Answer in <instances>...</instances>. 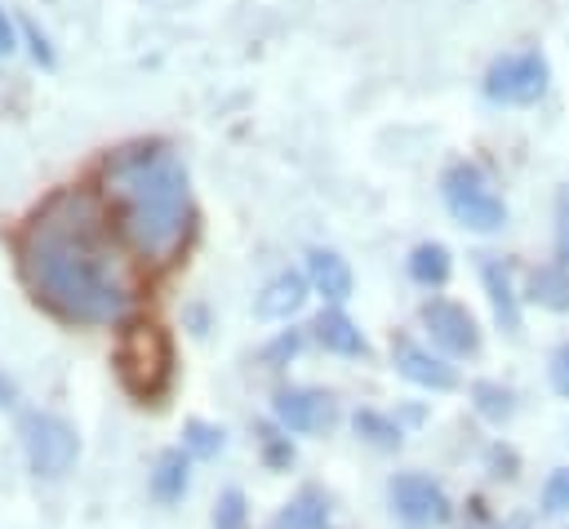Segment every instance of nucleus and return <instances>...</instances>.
I'll use <instances>...</instances> for the list:
<instances>
[{"label":"nucleus","instance_id":"ddd939ff","mask_svg":"<svg viewBox=\"0 0 569 529\" xmlns=\"http://www.w3.org/2000/svg\"><path fill=\"white\" fill-rule=\"evenodd\" d=\"M307 280L329 298V302H342L351 293V267L342 253L333 249H311L307 253Z\"/></svg>","mask_w":569,"mask_h":529},{"label":"nucleus","instance_id":"f257e3e1","mask_svg":"<svg viewBox=\"0 0 569 529\" xmlns=\"http://www.w3.org/2000/svg\"><path fill=\"white\" fill-rule=\"evenodd\" d=\"M18 271L40 307L71 325H111L129 311V280L89 191L62 187L18 231Z\"/></svg>","mask_w":569,"mask_h":529},{"label":"nucleus","instance_id":"393cba45","mask_svg":"<svg viewBox=\"0 0 569 529\" xmlns=\"http://www.w3.org/2000/svg\"><path fill=\"white\" fill-rule=\"evenodd\" d=\"M262 458H267V467H289V462H293V445L267 427V431H262Z\"/></svg>","mask_w":569,"mask_h":529},{"label":"nucleus","instance_id":"39448f33","mask_svg":"<svg viewBox=\"0 0 569 529\" xmlns=\"http://www.w3.org/2000/svg\"><path fill=\"white\" fill-rule=\"evenodd\" d=\"M18 436H22V449L36 476H62L76 462V449H80L76 431L53 413H22Z\"/></svg>","mask_w":569,"mask_h":529},{"label":"nucleus","instance_id":"f8f14e48","mask_svg":"<svg viewBox=\"0 0 569 529\" xmlns=\"http://www.w3.org/2000/svg\"><path fill=\"white\" fill-rule=\"evenodd\" d=\"M311 333H316V342H320L325 351H333V356H365V351H369V342H365V333L356 329V320H351L347 311H338V307L320 311V316L311 320Z\"/></svg>","mask_w":569,"mask_h":529},{"label":"nucleus","instance_id":"dca6fc26","mask_svg":"<svg viewBox=\"0 0 569 529\" xmlns=\"http://www.w3.org/2000/svg\"><path fill=\"white\" fill-rule=\"evenodd\" d=\"M485 289H489V302H493V320L507 333H520V302H516V289H511V276H507L502 262H485Z\"/></svg>","mask_w":569,"mask_h":529},{"label":"nucleus","instance_id":"b1692460","mask_svg":"<svg viewBox=\"0 0 569 529\" xmlns=\"http://www.w3.org/2000/svg\"><path fill=\"white\" fill-rule=\"evenodd\" d=\"M298 347H302V333H298V329H289V333H280V338L262 351V365H267V369H280L284 360H293V356H298Z\"/></svg>","mask_w":569,"mask_h":529},{"label":"nucleus","instance_id":"5701e85b","mask_svg":"<svg viewBox=\"0 0 569 529\" xmlns=\"http://www.w3.org/2000/svg\"><path fill=\"white\" fill-rule=\"evenodd\" d=\"M542 511L547 516H565L569 511V467H556L542 480Z\"/></svg>","mask_w":569,"mask_h":529},{"label":"nucleus","instance_id":"9b49d317","mask_svg":"<svg viewBox=\"0 0 569 529\" xmlns=\"http://www.w3.org/2000/svg\"><path fill=\"white\" fill-rule=\"evenodd\" d=\"M307 276L302 271H280V276H271L267 285H262V293L253 298V311L262 316V320H289L302 302H307Z\"/></svg>","mask_w":569,"mask_h":529},{"label":"nucleus","instance_id":"1a4fd4ad","mask_svg":"<svg viewBox=\"0 0 569 529\" xmlns=\"http://www.w3.org/2000/svg\"><path fill=\"white\" fill-rule=\"evenodd\" d=\"M271 413L284 431L293 436H316L325 427H333V396L320 387H280L271 396Z\"/></svg>","mask_w":569,"mask_h":529},{"label":"nucleus","instance_id":"6e6552de","mask_svg":"<svg viewBox=\"0 0 569 529\" xmlns=\"http://www.w3.org/2000/svg\"><path fill=\"white\" fill-rule=\"evenodd\" d=\"M422 325H427L431 342H436L445 356H476V351H480L476 316H471L462 302H449V298L422 302Z\"/></svg>","mask_w":569,"mask_h":529},{"label":"nucleus","instance_id":"bb28decb","mask_svg":"<svg viewBox=\"0 0 569 529\" xmlns=\"http://www.w3.org/2000/svg\"><path fill=\"white\" fill-rule=\"evenodd\" d=\"M551 382H556V391H560V396H569V342L551 356Z\"/></svg>","mask_w":569,"mask_h":529},{"label":"nucleus","instance_id":"6ab92c4d","mask_svg":"<svg viewBox=\"0 0 569 529\" xmlns=\"http://www.w3.org/2000/svg\"><path fill=\"white\" fill-rule=\"evenodd\" d=\"M351 427H356L360 440H369V445H378V449H396V445H400V427H396L391 418L373 413V409H356Z\"/></svg>","mask_w":569,"mask_h":529},{"label":"nucleus","instance_id":"aec40b11","mask_svg":"<svg viewBox=\"0 0 569 529\" xmlns=\"http://www.w3.org/2000/svg\"><path fill=\"white\" fill-rule=\"evenodd\" d=\"M222 445H227L222 427H213V422H204V418H191V422L182 427V449L196 453V458H213Z\"/></svg>","mask_w":569,"mask_h":529},{"label":"nucleus","instance_id":"7ed1b4c3","mask_svg":"<svg viewBox=\"0 0 569 529\" xmlns=\"http://www.w3.org/2000/svg\"><path fill=\"white\" fill-rule=\"evenodd\" d=\"M116 378L142 405L160 400L169 391V382H173V347H169V333L160 325H151V320L129 325L120 333V342H116Z\"/></svg>","mask_w":569,"mask_h":529},{"label":"nucleus","instance_id":"4468645a","mask_svg":"<svg viewBox=\"0 0 569 529\" xmlns=\"http://www.w3.org/2000/svg\"><path fill=\"white\" fill-rule=\"evenodd\" d=\"M191 485V462H187V449H164L156 458V471H151V498L156 502H182Z\"/></svg>","mask_w":569,"mask_h":529},{"label":"nucleus","instance_id":"0eeeda50","mask_svg":"<svg viewBox=\"0 0 569 529\" xmlns=\"http://www.w3.org/2000/svg\"><path fill=\"white\" fill-rule=\"evenodd\" d=\"M391 507L400 520L409 525H449L453 520V507H449V493L431 480V476H418V471H405L391 480Z\"/></svg>","mask_w":569,"mask_h":529},{"label":"nucleus","instance_id":"9d476101","mask_svg":"<svg viewBox=\"0 0 569 529\" xmlns=\"http://www.w3.org/2000/svg\"><path fill=\"white\" fill-rule=\"evenodd\" d=\"M391 360H396V369H400L413 387H427V391H453V387H458V369H453L445 356L418 347L413 338H396V342H391Z\"/></svg>","mask_w":569,"mask_h":529},{"label":"nucleus","instance_id":"cd10ccee","mask_svg":"<svg viewBox=\"0 0 569 529\" xmlns=\"http://www.w3.org/2000/svg\"><path fill=\"white\" fill-rule=\"evenodd\" d=\"M13 44H18V36H13V22H9V13L0 9V58H9V53H13Z\"/></svg>","mask_w":569,"mask_h":529},{"label":"nucleus","instance_id":"a211bd4d","mask_svg":"<svg viewBox=\"0 0 569 529\" xmlns=\"http://www.w3.org/2000/svg\"><path fill=\"white\" fill-rule=\"evenodd\" d=\"M533 298L551 311H565L569 307V271L556 262V267H542L533 271Z\"/></svg>","mask_w":569,"mask_h":529},{"label":"nucleus","instance_id":"423d86ee","mask_svg":"<svg viewBox=\"0 0 569 529\" xmlns=\"http://www.w3.org/2000/svg\"><path fill=\"white\" fill-rule=\"evenodd\" d=\"M547 58L538 49H525V53H507L489 67L485 76V93L493 102H507V107H529L547 93Z\"/></svg>","mask_w":569,"mask_h":529},{"label":"nucleus","instance_id":"20e7f679","mask_svg":"<svg viewBox=\"0 0 569 529\" xmlns=\"http://www.w3.org/2000/svg\"><path fill=\"white\" fill-rule=\"evenodd\" d=\"M440 196H445V209H449L462 227H471V231H498V227L507 222L502 196H498L493 182H489L476 164H467V160H458V164L445 169Z\"/></svg>","mask_w":569,"mask_h":529},{"label":"nucleus","instance_id":"f3484780","mask_svg":"<svg viewBox=\"0 0 569 529\" xmlns=\"http://www.w3.org/2000/svg\"><path fill=\"white\" fill-rule=\"evenodd\" d=\"M409 276H413L418 285H445V276H449V249L436 244V240L418 244V249L409 253Z\"/></svg>","mask_w":569,"mask_h":529},{"label":"nucleus","instance_id":"412c9836","mask_svg":"<svg viewBox=\"0 0 569 529\" xmlns=\"http://www.w3.org/2000/svg\"><path fill=\"white\" fill-rule=\"evenodd\" d=\"M471 396H476V409H480L489 422H507V418L516 413L511 391H507V387H498V382H476V387H471Z\"/></svg>","mask_w":569,"mask_h":529},{"label":"nucleus","instance_id":"2eb2a0df","mask_svg":"<svg viewBox=\"0 0 569 529\" xmlns=\"http://www.w3.org/2000/svg\"><path fill=\"white\" fill-rule=\"evenodd\" d=\"M271 529H329V498L320 489H302L276 511Z\"/></svg>","mask_w":569,"mask_h":529},{"label":"nucleus","instance_id":"f03ea898","mask_svg":"<svg viewBox=\"0 0 569 529\" xmlns=\"http://www.w3.org/2000/svg\"><path fill=\"white\" fill-rule=\"evenodd\" d=\"M102 191L116 204L124 240L151 258L164 262L187 240L191 227V187L182 160L164 142H133L107 156L102 164Z\"/></svg>","mask_w":569,"mask_h":529},{"label":"nucleus","instance_id":"4be33fe9","mask_svg":"<svg viewBox=\"0 0 569 529\" xmlns=\"http://www.w3.org/2000/svg\"><path fill=\"white\" fill-rule=\"evenodd\" d=\"M213 529H249V507L240 489H222L213 507Z\"/></svg>","mask_w":569,"mask_h":529},{"label":"nucleus","instance_id":"a878e982","mask_svg":"<svg viewBox=\"0 0 569 529\" xmlns=\"http://www.w3.org/2000/svg\"><path fill=\"white\" fill-rule=\"evenodd\" d=\"M22 36H27V44H31V58L44 62V67H53V49H49V40L40 36V27H36V22H22Z\"/></svg>","mask_w":569,"mask_h":529}]
</instances>
